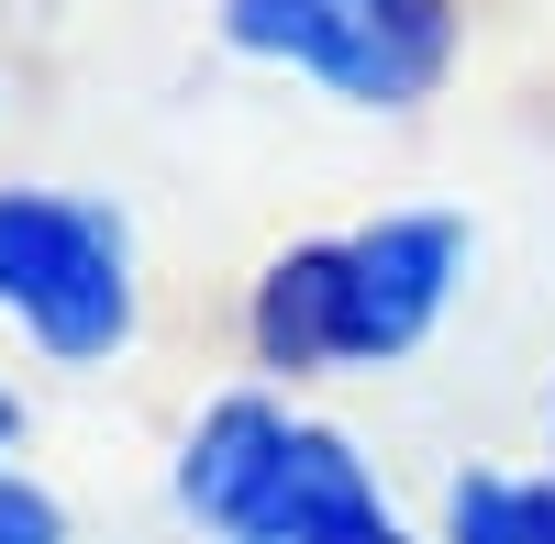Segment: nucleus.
<instances>
[{
	"label": "nucleus",
	"instance_id": "6",
	"mask_svg": "<svg viewBox=\"0 0 555 544\" xmlns=\"http://www.w3.org/2000/svg\"><path fill=\"white\" fill-rule=\"evenodd\" d=\"M434 544H555V478L467 467V478L444 489V533Z\"/></svg>",
	"mask_w": 555,
	"mask_h": 544
},
{
	"label": "nucleus",
	"instance_id": "8",
	"mask_svg": "<svg viewBox=\"0 0 555 544\" xmlns=\"http://www.w3.org/2000/svg\"><path fill=\"white\" fill-rule=\"evenodd\" d=\"M12 444H23V400H12V378H0V478H12Z\"/></svg>",
	"mask_w": 555,
	"mask_h": 544
},
{
	"label": "nucleus",
	"instance_id": "4",
	"mask_svg": "<svg viewBox=\"0 0 555 544\" xmlns=\"http://www.w3.org/2000/svg\"><path fill=\"white\" fill-rule=\"evenodd\" d=\"M289 444H300V412H289L278 389H222V400H201V423H190V444H178V467H167L178 522H190L201 544H222V533L278 489Z\"/></svg>",
	"mask_w": 555,
	"mask_h": 544
},
{
	"label": "nucleus",
	"instance_id": "9",
	"mask_svg": "<svg viewBox=\"0 0 555 544\" xmlns=\"http://www.w3.org/2000/svg\"><path fill=\"white\" fill-rule=\"evenodd\" d=\"M544 478H555V400H544Z\"/></svg>",
	"mask_w": 555,
	"mask_h": 544
},
{
	"label": "nucleus",
	"instance_id": "3",
	"mask_svg": "<svg viewBox=\"0 0 555 544\" xmlns=\"http://www.w3.org/2000/svg\"><path fill=\"white\" fill-rule=\"evenodd\" d=\"M211 34L245 67L311 78L345 112H423L467 56L455 0H222Z\"/></svg>",
	"mask_w": 555,
	"mask_h": 544
},
{
	"label": "nucleus",
	"instance_id": "5",
	"mask_svg": "<svg viewBox=\"0 0 555 544\" xmlns=\"http://www.w3.org/2000/svg\"><path fill=\"white\" fill-rule=\"evenodd\" d=\"M222 544H411V533H400V511L378 501V478H366L356 444H345L334 423H300L278 489H267Z\"/></svg>",
	"mask_w": 555,
	"mask_h": 544
},
{
	"label": "nucleus",
	"instance_id": "2",
	"mask_svg": "<svg viewBox=\"0 0 555 544\" xmlns=\"http://www.w3.org/2000/svg\"><path fill=\"white\" fill-rule=\"evenodd\" d=\"M0 334H23L44 367H112L145 334L133 222L89 190L12 178L0 190Z\"/></svg>",
	"mask_w": 555,
	"mask_h": 544
},
{
	"label": "nucleus",
	"instance_id": "7",
	"mask_svg": "<svg viewBox=\"0 0 555 544\" xmlns=\"http://www.w3.org/2000/svg\"><path fill=\"white\" fill-rule=\"evenodd\" d=\"M0 544H78L67 533V501H56V489H44V478H0Z\"/></svg>",
	"mask_w": 555,
	"mask_h": 544
},
{
	"label": "nucleus",
	"instance_id": "1",
	"mask_svg": "<svg viewBox=\"0 0 555 544\" xmlns=\"http://www.w3.org/2000/svg\"><path fill=\"white\" fill-rule=\"evenodd\" d=\"M478 234L455 211H378L345 234H300L245 289V355L267 378H356L423 355L467 289Z\"/></svg>",
	"mask_w": 555,
	"mask_h": 544
}]
</instances>
